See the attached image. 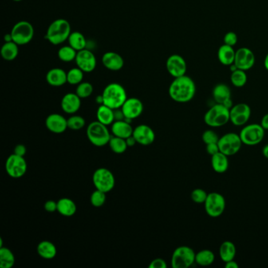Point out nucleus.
<instances>
[{"label": "nucleus", "instance_id": "nucleus-1", "mask_svg": "<svg viewBox=\"0 0 268 268\" xmlns=\"http://www.w3.org/2000/svg\"><path fill=\"white\" fill-rule=\"evenodd\" d=\"M170 98L179 103H187L191 101L196 94V85L190 76L184 75L174 78L168 88Z\"/></svg>", "mask_w": 268, "mask_h": 268}, {"label": "nucleus", "instance_id": "nucleus-2", "mask_svg": "<svg viewBox=\"0 0 268 268\" xmlns=\"http://www.w3.org/2000/svg\"><path fill=\"white\" fill-rule=\"evenodd\" d=\"M103 104L112 108H121L126 100L128 99V95L125 88L118 83H111L104 88L102 94Z\"/></svg>", "mask_w": 268, "mask_h": 268}, {"label": "nucleus", "instance_id": "nucleus-3", "mask_svg": "<svg viewBox=\"0 0 268 268\" xmlns=\"http://www.w3.org/2000/svg\"><path fill=\"white\" fill-rule=\"evenodd\" d=\"M72 31L69 21L63 18L54 20L48 27L45 39L53 45L63 44L69 39Z\"/></svg>", "mask_w": 268, "mask_h": 268}, {"label": "nucleus", "instance_id": "nucleus-4", "mask_svg": "<svg viewBox=\"0 0 268 268\" xmlns=\"http://www.w3.org/2000/svg\"><path fill=\"white\" fill-rule=\"evenodd\" d=\"M86 133L90 143L98 147H104L108 144L112 136L107 126L102 124L99 120L90 123Z\"/></svg>", "mask_w": 268, "mask_h": 268}, {"label": "nucleus", "instance_id": "nucleus-5", "mask_svg": "<svg viewBox=\"0 0 268 268\" xmlns=\"http://www.w3.org/2000/svg\"><path fill=\"white\" fill-rule=\"evenodd\" d=\"M204 121L211 128H220L230 121V109L216 103L206 112Z\"/></svg>", "mask_w": 268, "mask_h": 268}, {"label": "nucleus", "instance_id": "nucleus-6", "mask_svg": "<svg viewBox=\"0 0 268 268\" xmlns=\"http://www.w3.org/2000/svg\"><path fill=\"white\" fill-rule=\"evenodd\" d=\"M34 33L33 25L27 21H18L13 25L10 32L13 42L18 46L29 44L34 37Z\"/></svg>", "mask_w": 268, "mask_h": 268}, {"label": "nucleus", "instance_id": "nucleus-7", "mask_svg": "<svg viewBox=\"0 0 268 268\" xmlns=\"http://www.w3.org/2000/svg\"><path fill=\"white\" fill-rule=\"evenodd\" d=\"M196 253L192 248L183 245L176 248L171 256V264L173 268H188L195 263Z\"/></svg>", "mask_w": 268, "mask_h": 268}, {"label": "nucleus", "instance_id": "nucleus-8", "mask_svg": "<svg viewBox=\"0 0 268 268\" xmlns=\"http://www.w3.org/2000/svg\"><path fill=\"white\" fill-rule=\"evenodd\" d=\"M92 182L95 189L107 194L114 188L116 183L114 175L106 167H99L95 170L92 176Z\"/></svg>", "mask_w": 268, "mask_h": 268}, {"label": "nucleus", "instance_id": "nucleus-9", "mask_svg": "<svg viewBox=\"0 0 268 268\" xmlns=\"http://www.w3.org/2000/svg\"><path fill=\"white\" fill-rule=\"evenodd\" d=\"M242 143L249 147L257 146L264 140L265 130L261 124H251L245 125L239 134Z\"/></svg>", "mask_w": 268, "mask_h": 268}, {"label": "nucleus", "instance_id": "nucleus-10", "mask_svg": "<svg viewBox=\"0 0 268 268\" xmlns=\"http://www.w3.org/2000/svg\"><path fill=\"white\" fill-rule=\"evenodd\" d=\"M242 144L240 135L234 132L225 134L219 137L218 142L220 152L228 157L238 154L242 148Z\"/></svg>", "mask_w": 268, "mask_h": 268}, {"label": "nucleus", "instance_id": "nucleus-11", "mask_svg": "<svg viewBox=\"0 0 268 268\" xmlns=\"http://www.w3.org/2000/svg\"><path fill=\"white\" fill-rule=\"evenodd\" d=\"M205 205V210L210 217L217 218L224 213L226 209V200L222 194L212 192L208 195Z\"/></svg>", "mask_w": 268, "mask_h": 268}, {"label": "nucleus", "instance_id": "nucleus-12", "mask_svg": "<svg viewBox=\"0 0 268 268\" xmlns=\"http://www.w3.org/2000/svg\"><path fill=\"white\" fill-rule=\"evenodd\" d=\"M5 168L9 176L13 179H19L26 173L28 164L25 157L13 154L6 159Z\"/></svg>", "mask_w": 268, "mask_h": 268}, {"label": "nucleus", "instance_id": "nucleus-13", "mask_svg": "<svg viewBox=\"0 0 268 268\" xmlns=\"http://www.w3.org/2000/svg\"><path fill=\"white\" fill-rule=\"evenodd\" d=\"M251 116V108L246 103H238L230 109V121L237 127L245 125Z\"/></svg>", "mask_w": 268, "mask_h": 268}, {"label": "nucleus", "instance_id": "nucleus-14", "mask_svg": "<svg viewBox=\"0 0 268 268\" xmlns=\"http://www.w3.org/2000/svg\"><path fill=\"white\" fill-rule=\"evenodd\" d=\"M256 62L255 54L248 48H241L236 51L234 65L237 69L247 71L252 69Z\"/></svg>", "mask_w": 268, "mask_h": 268}, {"label": "nucleus", "instance_id": "nucleus-15", "mask_svg": "<svg viewBox=\"0 0 268 268\" xmlns=\"http://www.w3.org/2000/svg\"><path fill=\"white\" fill-rule=\"evenodd\" d=\"M166 69L173 78H177L186 75L187 70V62L179 54H172L167 57Z\"/></svg>", "mask_w": 268, "mask_h": 268}, {"label": "nucleus", "instance_id": "nucleus-16", "mask_svg": "<svg viewBox=\"0 0 268 268\" xmlns=\"http://www.w3.org/2000/svg\"><path fill=\"white\" fill-rule=\"evenodd\" d=\"M76 65L84 72H92L97 66V59L89 50H81L77 52L76 59Z\"/></svg>", "mask_w": 268, "mask_h": 268}, {"label": "nucleus", "instance_id": "nucleus-17", "mask_svg": "<svg viewBox=\"0 0 268 268\" xmlns=\"http://www.w3.org/2000/svg\"><path fill=\"white\" fill-rule=\"evenodd\" d=\"M143 104L137 98H128L121 109L124 112L125 119L133 120L139 117L143 112Z\"/></svg>", "mask_w": 268, "mask_h": 268}, {"label": "nucleus", "instance_id": "nucleus-18", "mask_svg": "<svg viewBox=\"0 0 268 268\" xmlns=\"http://www.w3.org/2000/svg\"><path fill=\"white\" fill-rule=\"evenodd\" d=\"M132 135L137 141V143L142 146H150L155 140L154 130L147 124H140L134 128Z\"/></svg>", "mask_w": 268, "mask_h": 268}, {"label": "nucleus", "instance_id": "nucleus-19", "mask_svg": "<svg viewBox=\"0 0 268 268\" xmlns=\"http://www.w3.org/2000/svg\"><path fill=\"white\" fill-rule=\"evenodd\" d=\"M45 125L51 132L54 134H61L68 128L67 120L62 115L52 113L47 117Z\"/></svg>", "mask_w": 268, "mask_h": 268}, {"label": "nucleus", "instance_id": "nucleus-20", "mask_svg": "<svg viewBox=\"0 0 268 268\" xmlns=\"http://www.w3.org/2000/svg\"><path fill=\"white\" fill-rule=\"evenodd\" d=\"M81 107V99L76 93H68L63 96L61 107L65 113L74 114Z\"/></svg>", "mask_w": 268, "mask_h": 268}, {"label": "nucleus", "instance_id": "nucleus-21", "mask_svg": "<svg viewBox=\"0 0 268 268\" xmlns=\"http://www.w3.org/2000/svg\"><path fill=\"white\" fill-rule=\"evenodd\" d=\"M102 61L104 66L110 71H120L124 67V61L121 55L113 52H108L103 54Z\"/></svg>", "mask_w": 268, "mask_h": 268}, {"label": "nucleus", "instance_id": "nucleus-22", "mask_svg": "<svg viewBox=\"0 0 268 268\" xmlns=\"http://www.w3.org/2000/svg\"><path fill=\"white\" fill-rule=\"evenodd\" d=\"M46 80L52 87H61L67 83V72L61 68L50 69L46 75Z\"/></svg>", "mask_w": 268, "mask_h": 268}, {"label": "nucleus", "instance_id": "nucleus-23", "mask_svg": "<svg viewBox=\"0 0 268 268\" xmlns=\"http://www.w3.org/2000/svg\"><path fill=\"white\" fill-rule=\"evenodd\" d=\"M134 128L130 122L127 120H117L114 121L111 125V131L112 135L116 137L126 139L133 134Z\"/></svg>", "mask_w": 268, "mask_h": 268}, {"label": "nucleus", "instance_id": "nucleus-24", "mask_svg": "<svg viewBox=\"0 0 268 268\" xmlns=\"http://www.w3.org/2000/svg\"><path fill=\"white\" fill-rule=\"evenodd\" d=\"M235 54L236 52L234 51V47L223 44L222 46L219 47L218 52H217V57L222 65L230 66L234 63Z\"/></svg>", "mask_w": 268, "mask_h": 268}, {"label": "nucleus", "instance_id": "nucleus-25", "mask_svg": "<svg viewBox=\"0 0 268 268\" xmlns=\"http://www.w3.org/2000/svg\"><path fill=\"white\" fill-rule=\"evenodd\" d=\"M213 97L217 104L224 105L226 102L231 99V92L226 84H219L213 88Z\"/></svg>", "mask_w": 268, "mask_h": 268}, {"label": "nucleus", "instance_id": "nucleus-26", "mask_svg": "<svg viewBox=\"0 0 268 268\" xmlns=\"http://www.w3.org/2000/svg\"><path fill=\"white\" fill-rule=\"evenodd\" d=\"M228 156L219 152L211 157V165L217 173L222 174L228 170Z\"/></svg>", "mask_w": 268, "mask_h": 268}, {"label": "nucleus", "instance_id": "nucleus-27", "mask_svg": "<svg viewBox=\"0 0 268 268\" xmlns=\"http://www.w3.org/2000/svg\"><path fill=\"white\" fill-rule=\"evenodd\" d=\"M57 203V213L63 216L70 217L76 214L77 207L72 199L63 198L59 199Z\"/></svg>", "mask_w": 268, "mask_h": 268}, {"label": "nucleus", "instance_id": "nucleus-28", "mask_svg": "<svg viewBox=\"0 0 268 268\" xmlns=\"http://www.w3.org/2000/svg\"><path fill=\"white\" fill-rule=\"evenodd\" d=\"M37 253L41 258L52 260L57 256V250L55 245L50 241H43L37 245Z\"/></svg>", "mask_w": 268, "mask_h": 268}, {"label": "nucleus", "instance_id": "nucleus-29", "mask_svg": "<svg viewBox=\"0 0 268 268\" xmlns=\"http://www.w3.org/2000/svg\"><path fill=\"white\" fill-rule=\"evenodd\" d=\"M219 253L222 262L226 263L233 261L235 258L237 253L235 245L230 241H225L221 244Z\"/></svg>", "mask_w": 268, "mask_h": 268}, {"label": "nucleus", "instance_id": "nucleus-30", "mask_svg": "<svg viewBox=\"0 0 268 268\" xmlns=\"http://www.w3.org/2000/svg\"><path fill=\"white\" fill-rule=\"evenodd\" d=\"M96 116L97 120L107 126L112 125L115 121L114 110L104 104L99 106Z\"/></svg>", "mask_w": 268, "mask_h": 268}, {"label": "nucleus", "instance_id": "nucleus-31", "mask_svg": "<svg viewBox=\"0 0 268 268\" xmlns=\"http://www.w3.org/2000/svg\"><path fill=\"white\" fill-rule=\"evenodd\" d=\"M0 53L4 60L8 61H13L18 56L19 46L13 41L5 42L1 48Z\"/></svg>", "mask_w": 268, "mask_h": 268}, {"label": "nucleus", "instance_id": "nucleus-32", "mask_svg": "<svg viewBox=\"0 0 268 268\" xmlns=\"http://www.w3.org/2000/svg\"><path fill=\"white\" fill-rule=\"evenodd\" d=\"M215 254L210 249H202L195 255V263L202 267H208L213 265L215 261Z\"/></svg>", "mask_w": 268, "mask_h": 268}, {"label": "nucleus", "instance_id": "nucleus-33", "mask_svg": "<svg viewBox=\"0 0 268 268\" xmlns=\"http://www.w3.org/2000/svg\"><path fill=\"white\" fill-rule=\"evenodd\" d=\"M69 46L74 48L76 52H80L81 50L85 49L87 46V40H86L85 36L82 34L81 33L76 31V32H72L69 39H68Z\"/></svg>", "mask_w": 268, "mask_h": 268}, {"label": "nucleus", "instance_id": "nucleus-34", "mask_svg": "<svg viewBox=\"0 0 268 268\" xmlns=\"http://www.w3.org/2000/svg\"><path fill=\"white\" fill-rule=\"evenodd\" d=\"M15 264V257L10 249L0 247V267L1 268H11Z\"/></svg>", "mask_w": 268, "mask_h": 268}, {"label": "nucleus", "instance_id": "nucleus-35", "mask_svg": "<svg viewBox=\"0 0 268 268\" xmlns=\"http://www.w3.org/2000/svg\"><path fill=\"white\" fill-rule=\"evenodd\" d=\"M108 146H109L111 151L116 154H124L128 147L127 143H126V139L116 137L114 135L111 136L110 140L108 142Z\"/></svg>", "mask_w": 268, "mask_h": 268}, {"label": "nucleus", "instance_id": "nucleus-36", "mask_svg": "<svg viewBox=\"0 0 268 268\" xmlns=\"http://www.w3.org/2000/svg\"><path fill=\"white\" fill-rule=\"evenodd\" d=\"M76 54H77V52L69 45L61 47L57 52L58 58L64 62H71V61H75Z\"/></svg>", "mask_w": 268, "mask_h": 268}, {"label": "nucleus", "instance_id": "nucleus-37", "mask_svg": "<svg viewBox=\"0 0 268 268\" xmlns=\"http://www.w3.org/2000/svg\"><path fill=\"white\" fill-rule=\"evenodd\" d=\"M245 72L246 71L238 69L231 72L230 81L236 88H242L247 83V75Z\"/></svg>", "mask_w": 268, "mask_h": 268}, {"label": "nucleus", "instance_id": "nucleus-38", "mask_svg": "<svg viewBox=\"0 0 268 268\" xmlns=\"http://www.w3.org/2000/svg\"><path fill=\"white\" fill-rule=\"evenodd\" d=\"M84 72L79 68H72L67 72V83L71 85H78L84 80Z\"/></svg>", "mask_w": 268, "mask_h": 268}, {"label": "nucleus", "instance_id": "nucleus-39", "mask_svg": "<svg viewBox=\"0 0 268 268\" xmlns=\"http://www.w3.org/2000/svg\"><path fill=\"white\" fill-rule=\"evenodd\" d=\"M94 88L92 84L89 82H81L77 85L76 89V94L80 99H87L90 97L93 93Z\"/></svg>", "mask_w": 268, "mask_h": 268}, {"label": "nucleus", "instance_id": "nucleus-40", "mask_svg": "<svg viewBox=\"0 0 268 268\" xmlns=\"http://www.w3.org/2000/svg\"><path fill=\"white\" fill-rule=\"evenodd\" d=\"M91 203L92 206L95 208H100L104 206L107 201V193L103 192L102 190L95 189V191H93L91 198H90Z\"/></svg>", "mask_w": 268, "mask_h": 268}, {"label": "nucleus", "instance_id": "nucleus-41", "mask_svg": "<svg viewBox=\"0 0 268 268\" xmlns=\"http://www.w3.org/2000/svg\"><path fill=\"white\" fill-rule=\"evenodd\" d=\"M67 123H68V128L72 131H79L84 128L86 124L84 118L78 115H72L69 119H67Z\"/></svg>", "mask_w": 268, "mask_h": 268}, {"label": "nucleus", "instance_id": "nucleus-42", "mask_svg": "<svg viewBox=\"0 0 268 268\" xmlns=\"http://www.w3.org/2000/svg\"><path fill=\"white\" fill-rule=\"evenodd\" d=\"M208 195L209 194L206 192V190L203 189L197 188L193 190L190 197L194 203L204 204L207 199Z\"/></svg>", "mask_w": 268, "mask_h": 268}, {"label": "nucleus", "instance_id": "nucleus-43", "mask_svg": "<svg viewBox=\"0 0 268 268\" xmlns=\"http://www.w3.org/2000/svg\"><path fill=\"white\" fill-rule=\"evenodd\" d=\"M202 141L206 145L211 144V143H218L219 142V135L213 131V130H207L202 134Z\"/></svg>", "mask_w": 268, "mask_h": 268}, {"label": "nucleus", "instance_id": "nucleus-44", "mask_svg": "<svg viewBox=\"0 0 268 268\" xmlns=\"http://www.w3.org/2000/svg\"><path fill=\"white\" fill-rule=\"evenodd\" d=\"M223 42L228 46L234 47L238 43V36L234 32H228L223 37Z\"/></svg>", "mask_w": 268, "mask_h": 268}, {"label": "nucleus", "instance_id": "nucleus-45", "mask_svg": "<svg viewBox=\"0 0 268 268\" xmlns=\"http://www.w3.org/2000/svg\"><path fill=\"white\" fill-rule=\"evenodd\" d=\"M167 263L161 258L154 259L149 265L150 268H167Z\"/></svg>", "mask_w": 268, "mask_h": 268}, {"label": "nucleus", "instance_id": "nucleus-46", "mask_svg": "<svg viewBox=\"0 0 268 268\" xmlns=\"http://www.w3.org/2000/svg\"><path fill=\"white\" fill-rule=\"evenodd\" d=\"M44 210L48 213H54L57 210V203L54 201L49 200L44 204Z\"/></svg>", "mask_w": 268, "mask_h": 268}, {"label": "nucleus", "instance_id": "nucleus-47", "mask_svg": "<svg viewBox=\"0 0 268 268\" xmlns=\"http://www.w3.org/2000/svg\"><path fill=\"white\" fill-rule=\"evenodd\" d=\"M206 151L211 157L215 155L217 153L220 152L218 143H211V144L206 145Z\"/></svg>", "mask_w": 268, "mask_h": 268}, {"label": "nucleus", "instance_id": "nucleus-48", "mask_svg": "<svg viewBox=\"0 0 268 268\" xmlns=\"http://www.w3.org/2000/svg\"><path fill=\"white\" fill-rule=\"evenodd\" d=\"M27 149L25 145L23 144H18L14 147V151H13V154H16V155H18V156L25 157V154H26Z\"/></svg>", "mask_w": 268, "mask_h": 268}, {"label": "nucleus", "instance_id": "nucleus-49", "mask_svg": "<svg viewBox=\"0 0 268 268\" xmlns=\"http://www.w3.org/2000/svg\"><path fill=\"white\" fill-rule=\"evenodd\" d=\"M113 110H114L115 121L124 120L125 119V116H124V112L122 111L121 108H116V109H113Z\"/></svg>", "mask_w": 268, "mask_h": 268}, {"label": "nucleus", "instance_id": "nucleus-50", "mask_svg": "<svg viewBox=\"0 0 268 268\" xmlns=\"http://www.w3.org/2000/svg\"><path fill=\"white\" fill-rule=\"evenodd\" d=\"M261 125L262 126L263 128L265 131H268V113L265 114L263 116L262 120H261Z\"/></svg>", "mask_w": 268, "mask_h": 268}, {"label": "nucleus", "instance_id": "nucleus-51", "mask_svg": "<svg viewBox=\"0 0 268 268\" xmlns=\"http://www.w3.org/2000/svg\"><path fill=\"white\" fill-rule=\"evenodd\" d=\"M126 143L128 145V147H134L136 143H137V141L134 137L133 135H131L130 137L127 138L126 139Z\"/></svg>", "mask_w": 268, "mask_h": 268}, {"label": "nucleus", "instance_id": "nucleus-52", "mask_svg": "<svg viewBox=\"0 0 268 268\" xmlns=\"http://www.w3.org/2000/svg\"><path fill=\"white\" fill-rule=\"evenodd\" d=\"M225 268H238L239 265H238V263L236 262L234 260L233 261H229V262L225 263Z\"/></svg>", "mask_w": 268, "mask_h": 268}, {"label": "nucleus", "instance_id": "nucleus-53", "mask_svg": "<svg viewBox=\"0 0 268 268\" xmlns=\"http://www.w3.org/2000/svg\"><path fill=\"white\" fill-rule=\"evenodd\" d=\"M262 153L264 157L268 159V144L265 145V147H263Z\"/></svg>", "mask_w": 268, "mask_h": 268}, {"label": "nucleus", "instance_id": "nucleus-54", "mask_svg": "<svg viewBox=\"0 0 268 268\" xmlns=\"http://www.w3.org/2000/svg\"><path fill=\"white\" fill-rule=\"evenodd\" d=\"M4 40H5V42H11V41H13L11 34H10V33L6 34V36H5V37H4Z\"/></svg>", "mask_w": 268, "mask_h": 268}, {"label": "nucleus", "instance_id": "nucleus-55", "mask_svg": "<svg viewBox=\"0 0 268 268\" xmlns=\"http://www.w3.org/2000/svg\"><path fill=\"white\" fill-rule=\"evenodd\" d=\"M264 65H265V69L268 71V53L267 54V55L265 56V61H264Z\"/></svg>", "mask_w": 268, "mask_h": 268}, {"label": "nucleus", "instance_id": "nucleus-56", "mask_svg": "<svg viewBox=\"0 0 268 268\" xmlns=\"http://www.w3.org/2000/svg\"><path fill=\"white\" fill-rule=\"evenodd\" d=\"M13 1H14V2H21L22 0H13Z\"/></svg>", "mask_w": 268, "mask_h": 268}]
</instances>
